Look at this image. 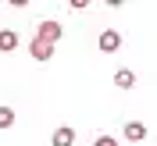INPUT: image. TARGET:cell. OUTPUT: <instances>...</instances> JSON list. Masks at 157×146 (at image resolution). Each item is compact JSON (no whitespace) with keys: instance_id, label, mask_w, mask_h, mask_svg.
Returning a JSON list of instances; mask_svg holds the SVG:
<instances>
[{"instance_id":"obj_8","label":"cell","mask_w":157,"mask_h":146,"mask_svg":"<svg viewBox=\"0 0 157 146\" xmlns=\"http://www.w3.org/2000/svg\"><path fill=\"white\" fill-rule=\"evenodd\" d=\"M14 125V110L11 107H0V128H11Z\"/></svg>"},{"instance_id":"obj_5","label":"cell","mask_w":157,"mask_h":146,"mask_svg":"<svg viewBox=\"0 0 157 146\" xmlns=\"http://www.w3.org/2000/svg\"><path fill=\"white\" fill-rule=\"evenodd\" d=\"M121 136H125L128 143H143V139H147V125H143V121H128V125L121 128Z\"/></svg>"},{"instance_id":"obj_9","label":"cell","mask_w":157,"mask_h":146,"mask_svg":"<svg viewBox=\"0 0 157 146\" xmlns=\"http://www.w3.org/2000/svg\"><path fill=\"white\" fill-rule=\"evenodd\" d=\"M93 146H118V139H114V136H97Z\"/></svg>"},{"instance_id":"obj_1","label":"cell","mask_w":157,"mask_h":146,"mask_svg":"<svg viewBox=\"0 0 157 146\" xmlns=\"http://www.w3.org/2000/svg\"><path fill=\"white\" fill-rule=\"evenodd\" d=\"M61 21H39V29H36V39H43V43H57L61 39Z\"/></svg>"},{"instance_id":"obj_6","label":"cell","mask_w":157,"mask_h":146,"mask_svg":"<svg viewBox=\"0 0 157 146\" xmlns=\"http://www.w3.org/2000/svg\"><path fill=\"white\" fill-rule=\"evenodd\" d=\"M14 47H18V32H11V29H0V50H4V54H11Z\"/></svg>"},{"instance_id":"obj_4","label":"cell","mask_w":157,"mask_h":146,"mask_svg":"<svg viewBox=\"0 0 157 146\" xmlns=\"http://www.w3.org/2000/svg\"><path fill=\"white\" fill-rule=\"evenodd\" d=\"M71 143H75V128H71V125H57V128H54L50 146H71Z\"/></svg>"},{"instance_id":"obj_3","label":"cell","mask_w":157,"mask_h":146,"mask_svg":"<svg viewBox=\"0 0 157 146\" xmlns=\"http://www.w3.org/2000/svg\"><path fill=\"white\" fill-rule=\"evenodd\" d=\"M97 47L104 50V54H114V50L121 47V36H118L114 29H107V32H100V39H97Z\"/></svg>"},{"instance_id":"obj_7","label":"cell","mask_w":157,"mask_h":146,"mask_svg":"<svg viewBox=\"0 0 157 146\" xmlns=\"http://www.w3.org/2000/svg\"><path fill=\"white\" fill-rule=\"evenodd\" d=\"M114 86H121V89H132V86H136V71H128V68L114 71Z\"/></svg>"},{"instance_id":"obj_2","label":"cell","mask_w":157,"mask_h":146,"mask_svg":"<svg viewBox=\"0 0 157 146\" xmlns=\"http://www.w3.org/2000/svg\"><path fill=\"white\" fill-rule=\"evenodd\" d=\"M32 61H54V43H43V39H32L29 43Z\"/></svg>"}]
</instances>
